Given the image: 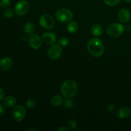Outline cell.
Returning <instances> with one entry per match:
<instances>
[{
    "label": "cell",
    "mask_w": 131,
    "mask_h": 131,
    "mask_svg": "<svg viewBox=\"0 0 131 131\" xmlns=\"http://www.w3.org/2000/svg\"><path fill=\"white\" fill-rule=\"evenodd\" d=\"M88 52L94 57H101L104 53V46L102 42L97 38L90 40L87 43Z\"/></svg>",
    "instance_id": "1"
},
{
    "label": "cell",
    "mask_w": 131,
    "mask_h": 131,
    "mask_svg": "<svg viewBox=\"0 0 131 131\" xmlns=\"http://www.w3.org/2000/svg\"><path fill=\"white\" fill-rule=\"evenodd\" d=\"M78 92V85L75 81L67 79L63 83L61 86V93L65 98H72L76 95Z\"/></svg>",
    "instance_id": "2"
},
{
    "label": "cell",
    "mask_w": 131,
    "mask_h": 131,
    "mask_svg": "<svg viewBox=\"0 0 131 131\" xmlns=\"http://www.w3.org/2000/svg\"><path fill=\"white\" fill-rule=\"evenodd\" d=\"M55 16L58 21L61 23H69L73 19L72 12L67 8H60L58 10Z\"/></svg>",
    "instance_id": "3"
},
{
    "label": "cell",
    "mask_w": 131,
    "mask_h": 131,
    "mask_svg": "<svg viewBox=\"0 0 131 131\" xmlns=\"http://www.w3.org/2000/svg\"><path fill=\"white\" fill-rule=\"evenodd\" d=\"M124 26L120 23H115L110 24L106 29V32L112 37H120L124 33Z\"/></svg>",
    "instance_id": "4"
},
{
    "label": "cell",
    "mask_w": 131,
    "mask_h": 131,
    "mask_svg": "<svg viewBox=\"0 0 131 131\" xmlns=\"http://www.w3.org/2000/svg\"><path fill=\"white\" fill-rule=\"evenodd\" d=\"M40 25L45 29H51L55 24L54 19L49 14H43L40 17Z\"/></svg>",
    "instance_id": "5"
},
{
    "label": "cell",
    "mask_w": 131,
    "mask_h": 131,
    "mask_svg": "<svg viewBox=\"0 0 131 131\" xmlns=\"http://www.w3.org/2000/svg\"><path fill=\"white\" fill-rule=\"evenodd\" d=\"M29 5L26 0H20L15 6V13L18 16H23L29 11Z\"/></svg>",
    "instance_id": "6"
},
{
    "label": "cell",
    "mask_w": 131,
    "mask_h": 131,
    "mask_svg": "<svg viewBox=\"0 0 131 131\" xmlns=\"http://www.w3.org/2000/svg\"><path fill=\"white\" fill-rule=\"evenodd\" d=\"M26 115V110L23 105L15 106L12 111V117L15 121L21 122L25 118Z\"/></svg>",
    "instance_id": "7"
},
{
    "label": "cell",
    "mask_w": 131,
    "mask_h": 131,
    "mask_svg": "<svg viewBox=\"0 0 131 131\" xmlns=\"http://www.w3.org/2000/svg\"><path fill=\"white\" fill-rule=\"evenodd\" d=\"M62 54V49L60 45L53 44L48 50V56L51 60H57Z\"/></svg>",
    "instance_id": "8"
},
{
    "label": "cell",
    "mask_w": 131,
    "mask_h": 131,
    "mask_svg": "<svg viewBox=\"0 0 131 131\" xmlns=\"http://www.w3.org/2000/svg\"><path fill=\"white\" fill-rule=\"evenodd\" d=\"M42 40L38 35L33 33L29 35L28 38V43L33 49H38L42 46Z\"/></svg>",
    "instance_id": "9"
},
{
    "label": "cell",
    "mask_w": 131,
    "mask_h": 131,
    "mask_svg": "<svg viewBox=\"0 0 131 131\" xmlns=\"http://www.w3.org/2000/svg\"><path fill=\"white\" fill-rule=\"evenodd\" d=\"M42 40L46 44L52 46L56 41V36L52 32H46L42 35Z\"/></svg>",
    "instance_id": "10"
},
{
    "label": "cell",
    "mask_w": 131,
    "mask_h": 131,
    "mask_svg": "<svg viewBox=\"0 0 131 131\" xmlns=\"http://www.w3.org/2000/svg\"><path fill=\"white\" fill-rule=\"evenodd\" d=\"M118 20L122 23H127L130 20V13L128 9L122 8L119 11L118 14Z\"/></svg>",
    "instance_id": "11"
},
{
    "label": "cell",
    "mask_w": 131,
    "mask_h": 131,
    "mask_svg": "<svg viewBox=\"0 0 131 131\" xmlns=\"http://www.w3.org/2000/svg\"><path fill=\"white\" fill-rule=\"evenodd\" d=\"M116 115L120 119H125L130 117L131 115V110L128 107H122L116 111Z\"/></svg>",
    "instance_id": "12"
},
{
    "label": "cell",
    "mask_w": 131,
    "mask_h": 131,
    "mask_svg": "<svg viewBox=\"0 0 131 131\" xmlns=\"http://www.w3.org/2000/svg\"><path fill=\"white\" fill-rule=\"evenodd\" d=\"M12 66V60L10 57L5 56L0 60V69L3 71L9 70Z\"/></svg>",
    "instance_id": "13"
},
{
    "label": "cell",
    "mask_w": 131,
    "mask_h": 131,
    "mask_svg": "<svg viewBox=\"0 0 131 131\" xmlns=\"http://www.w3.org/2000/svg\"><path fill=\"white\" fill-rule=\"evenodd\" d=\"M91 33L95 37H99L102 36V33H103V28H102V26L98 24L93 25L91 28Z\"/></svg>",
    "instance_id": "14"
},
{
    "label": "cell",
    "mask_w": 131,
    "mask_h": 131,
    "mask_svg": "<svg viewBox=\"0 0 131 131\" xmlns=\"http://www.w3.org/2000/svg\"><path fill=\"white\" fill-rule=\"evenodd\" d=\"M17 103V99L15 97L12 95H9L6 97L4 100V105L8 107H12L15 106Z\"/></svg>",
    "instance_id": "15"
},
{
    "label": "cell",
    "mask_w": 131,
    "mask_h": 131,
    "mask_svg": "<svg viewBox=\"0 0 131 131\" xmlns=\"http://www.w3.org/2000/svg\"><path fill=\"white\" fill-rule=\"evenodd\" d=\"M79 28V26L77 22L70 21L67 26V29L70 33H74L77 32Z\"/></svg>",
    "instance_id": "16"
},
{
    "label": "cell",
    "mask_w": 131,
    "mask_h": 131,
    "mask_svg": "<svg viewBox=\"0 0 131 131\" xmlns=\"http://www.w3.org/2000/svg\"><path fill=\"white\" fill-rule=\"evenodd\" d=\"M63 101V97L61 95H57L54 96L52 98V99H51V104L54 107H58V106H60L62 104Z\"/></svg>",
    "instance_id": "17"
},
{
    "label": "cell",
    "mask_w": 131,
    "mask_h": 131,
    "mask_svg": "<svg viewBox=\"0 0 131 131\" xmlns=\"http://www.w3.org/2000/svg\"><path fill=\"white\" fill-rule=\"evenodd\" d=\"M24 31L28 35L33 34L35 31V27L33 23H27L24 26Z\"/></svg>",
    "instance_id": "18"
},
{
    "label": "cell",
    "mask_w": 131,
    "mask_h": 131,
    "mask_svg": "<svg viewBox=\"0 0 131 131\" xmlns=\"http://www.w3.org/2000/svg\"><path fill=\"white\" fill-rule=\"evenodd\" d=\"M63 104L65 108L71 109L74 106V101L70 99V98H66V99L63 101Z\"/></svg>",
    "instance_id": "19"
},
{
    "label": "cell",
    "mask_w": 131,
    "mask_h": 131,
    "mask_svg": "<svg viewBox=\"0 0 131 131\" xmlns=\"http://www.w3.org/2000/svg\"><path fill=\"white\" fill-rule=\"evenodd\" d=\"M26 107L28 108L32 109L35 107L36 105H37V102H36L35 99L33 98H30L28 99V101L26 102Z\"/></svg>",
    "instance_id": "20"
},
{
    "label": "cell",
    "mask_w": 131,
    "mask_h": 131,
    "mask_svg": "<svg viewBox=\"0 0 131 131\" xmlns=\"http://www.w3.org/2000/svg\"><path fill=\"white\" fill-rule=\"evenodd\" d=\"M69 43V40L67 37H61L59 39L58 43L60 46L62 47H66L68 46Z\"/></svg>",
    "instance_id": "21"
},
{
    "label": "cell",
    "mask_w": 131,
    "mask_h": 131,
    "mask_svg": "<svg viewBox=\"0 0 131 131\" xmlns=\"http://www.w3.org/2000/svg\"><path fill=\"white\" fill-rule=\"evenodd\" d=\"M120 1V0H104V3L110 6H113L118 5Z\"/></svg>",
    "instance_id": "22"
},
{
    "label": "cell",
    "mask_w": 131,
    "mask_h": 131,
    "mask_svg": "<svg viewBox=\"0 0 131 131\" xmlns=\"http://www.w3.org/2000/svg\"><path fill=\"white\" fill-rule=\"evenodd\" d=\"M10 0H1L0 1V6L2 8H7L10 5Z\"/></svg>",
    "instance_id": "23"
},
{
    "label": "cell",
    "mask_w": 131,
    "mask_h": 131,
    "mask_svg": "<svg viewBox=\"0 0 131 131\" xmlns=\"http://www.w3.org/2000/svg\"><path fill=\"white\" fill-rule=\"evenodd\" d=\"M14 12L13 11L12 9L10 8H7L5 10L4 12V15H5V17L6 18H11L14 16Z\"/></svg>",
    "instance_id": "24"
},
{
    "label": "cell",
    "mask_w": 131,
    "mask_h": 131,
    "mask_svg": "<svg viewBox=\"0 0 131 131\" xmlns=\"http://www.w3.org/2000/svg\"><path fill=\"white\" fill-rule=\"evenodd\" d=\"M68 124H69V126L72 129H75L77 128V126H78L76 121L74 120H69V122H68Z\"/></svg>",
    "instance_id": "25"
},
{
    "label": "cell",
    "mask_w": 131,
    "mask_h": 131,
    "mask_svg": "<svg viewBox=\"0 0 131 131\" xmlns=\"http://www.w3.org/2000/svg\"><path fill=\"white\" fill-rule=\"evenodd\" d=\"M5 113V108L2 104L0 103V118L3 116Z\"/></svg>",
    "instance_id": "26"
},
{
    "label": "cell",
    "mask_w": 131,
    "mask_h": 131,
    "mask_svg": "<svg viewBox=\"0 0 131 131\" xmlns=\"http://www.w3.org/2000/svg\"><path fill=\"white\" fill-rule=\"evenodd\" d=\"M106 109H107V110L108 111L111 112V111H113L114 110H115V107L113 104H108L107 106H106Z\"/></svg>",
    "instance_id": "27"
},
{
    "label": "cell",
    "mask_w": 131,
    "mask_h": 131,
    "mask_svg": "<svg viewBox=\"0 0 131 131\" xmlns=\"http://www.w3.org/2000/svg\"><path fill=\"white\" fill-rule=\"evenodd\" d=\"M5 92H4V90L2 88H0V101H1L4 98H5Z\"/></svg>",
    "instance_id": "28"
},
{
    "label": "cell",
    "mask_w": 131,
    "mask_h": 131,
    "mask_svg": "<svg viewBox=\"0 0 131 131\" xmlns=\"http://www.w3.org/2000/svg\"><path fill=\"white\" fill-rule=\"evenodd\" d=\"M58 131H69V129L67 127H60V129H58Z\"/></svg>",
    "instance_id": "29"
},
{
    "label": "cell",
    "mask_w": 131,
    "mask_h": 131,
    "mask_svg": "<svg viewBox=\"0 0 131 131\" xmlns=\"http://www.w3.org/2000/svg\"><path fill=\"white\" fill-rule=\"evenodd\" d=\"M28 131H31V130H35V131H37L38 130H37V129H28V130H27Z\"/></svg>",
    "instance_id": "30"
},
{
    "label": "cell",
    "mask_w": 131,
    "mask_h": 131,
    "mask_svg": "<svg viewBox=\"0 0 131 131\" xmlns=\"http://www.w3.org/2000/svg\"><path fill=\"white\" fill-rule=\"evenodd\" d=\"M124 1H125L126 2H128V3H131V0H124Z\"/></svg>",
    "instance_id": "31"
}]
</instances>
